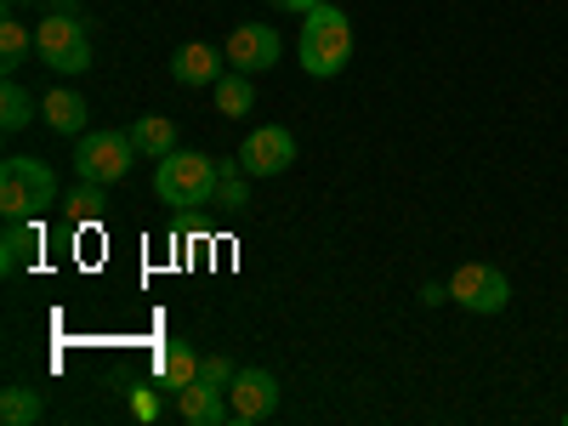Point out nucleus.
Listing matches in <instances>:
<instances>
[{
    "label": "nucleus",
    "instance_id": "obj_1",
    "mask_svg": "<svg viewBox=\"0 0 568 426\" xmlns=\"http://www.w3.org/2000/svg\"><path fill=\"white\" fill-rule=\"evenodd\" d=\"M302 69L313 80H336L347 63H353V18L342 7H329V0H318V7L302 18Z\"/></svg>",
    "mask_w": 568,
    "mask_h": 426
},
{
    "label": "nucleus",
    "instance_id": "obj_2",
    "mask_svg": "<svg viewBox=\"0 0 568 426\" xmlns=\"http://www.w3.org/2000/svg\"><path fill=\"white\" fill-rule=\"evenodd\" d=\"M58 200V176L45 160H29V154H12L0 160V216H40L45 205Z\"/></svg>",
    "mask_w": 568,
    "mask_h": 426
},
{
    "label": "nucleus",
    "instance_id": "obj_3",
    "mask_svg": "<svg viewBox=\"0 0 568 426\" xmlns=\"http://www.w3.org/2000/svg\"><path fill=\"white\" fill-rule=\"evenodd\" d=\"M216 160L211 154H187V149H176V154H165L160 165H154V194L176 211V205H211L216 200Z\"/></svg>",
    "mask_w": 568,
    "mask_h": 426
},
{
    "label": "nucleus",
    "instance_id": "obj_4",
    "mask_svg": "<svg viewBox=\"0 0 568 426\" xmlns=\"http://www.w3.org/2000/svg\"><path fill=\"white\" fill-rule=\"evenodd\" d=\"M34 45H40V63L52 74H85L91 69V40H85L80 12H45L34 23Z\"/></svg>",
    "mask_w": 568,
    "mask_h": 426
},
{
    "label": "nucleus",
    "instance_id": "obj_5",
    "mask_svg": "<svg viewBox=\"0 0 568 426\" xmlns=\"http://www.w3.org/2000/svg\"><path fill=\"white\" fill-rule=\"evenodd\" d=\"M131 160H136L131 131H85V136H80V149H74V176H80V182H103V187H114V182H125Z\"/></svg>",
    "mask_w": 568,
    "mask_h": 426
},
{
    "label": "nucleus",
    "instance_id": "obj_6",
    "mask_svg": "<svg viewBox=\"0 0 568 426\" xmlns=\"http://www.w3.org/2000/svg\"><path fill=\"white\" fill-rule=\"evenodd\" d=\"M449 302L466 307V313H478V318L506 313V302H511V278H506L500 267H489V262H460V267L449 273Z\"/></svg>",
    "mask_w": 568,
    "mask_h": 426
},
{
    "label": "nucleus",
    "instance_id": "obj_7",
    "mask_svg": "<svg viewBox=\"0 0 568 426\" xmlns=\"http://www.w3.org/2000/svg\"><path fill=\"white\" fill-rule=\"evenodd\" d=\"M222 58H227V69H240V74H267V69L284 58V40H278V29H267V23H240V29L227 34Z\"/></svg>",
    "mask_w": 568,
    "mask_h": 426
},
{
    "label": "nucleus",
    "instance_id": "obj_8",
    "mask_svg": "<svg viewBox=\"0 0 568 426\" xmlns=\"http://www.w3.org/2000/svg\"><path fill=\"white\" fill-rule=\"evenodd\" d=\"M240 165L245 176H284L296 165V136L284 131V125H262L240 142Z\"/></svg>",
    "mask_w": 568,
    "mask_h": 426
},
{
    "label": "nucleus",
    "instance_id": "obj_9",
    "mask_svg": "<svg viewBox=\"0 0 568 426\" xmlns=\"http://www.w3.org/2000/svg\"><path fill=\"white\" fill-rule=\"evenodd\" d=\"M227 409H233V420H267L278 409V382L267 369H240L227 387Z\"/></svg>",
    "mask_w": 568,
    "mask_h": 426
},
{
    "label": "nucleus",
    "instance_id": "obj_10",
    "mask_svg": "<svg viewBox=\"0 0 568 426\" xmlns=\"http://www.w3.org/2000/svg\"><path fill=\"white\" fill-rule=\"evenodd\" d=\"M222 63L227 58H216V45L187 40V45H176V58H171V80L187 85V91H200V85H216L222 80Z\"/></svg>",
    "mask_w": 568,
    "mask_h": 426
},
{
    "label": "nucleus",
    "instance_id": "obj_11",
    "mask_svg": "<svg viewBox=\"0 0 568 426\" xmlns=\"http://www.w3.org/2000/svg\"><path fill=\"white\" fill-rule=\"evenodd\" d=\"M176 415H182L187 426H222V420H233L227 393L211 387V382H187V387L176 393Z\"/></svg>",
    "mask_w": 568,
    "mask_h": 426
},
{
    "label": "nucleus",
    "instance_id": "obj_12",
    "mask_svg": "<svg viewBox=\"0 0 568 426\" xmlns=\"http://www.w3.org/2000/svg\"><path fill=\"white\" fill-rule=\"evenodd\" d=\"M40 120L45 125H52L58 136H85V120H91V109H85V98H80V91H69V85H52V91H45V98H40Z\"/></svg>",
    "mask_w": 568,
    "mask_h": 426
},
{
    "label": "nucleus",
    "instance_id": "obj_13",
    "mask_svg": "<svg viewBox=\"0 0 568 426\" xmlns=\"http://www.w3.org/2000/svg\"><path fill=\"white\" fill-rule=\"evenodd\" d=\"M40 256V216H12L7 233H0V273H18Z\"/></svg>",
    "mask_w": 568,
    "mask_h": 426
},
{
    "label": "nucleus",
    "instance_id": "obj_14",
    "mask_svg": "<svg viewBox=\"0 0 568 426\" xmlns=\"http://www.w3.org/2000/svg\"><path fill=\"white\" fill-rule=\"evenodd\" d=\"M187 382H200V353L187 347V342H171L154 353V387H165L171 398L187 387Z\"/></svg>",
    "mask_w": 568,
    "mask_h": 426
},
{
    "label": "nucleus",
    "instance_id": "obj_15",
    "mask_svg": "<svg viewBox=\"0 0 568 426\" xmlns=\"http://www.w3.org/2000/svg\"><path fill=\"white\" fill-rule=\"evenodd\" d=\"M256 74H240V69H227L222 80H216V114H227V120H245L251 109H256V85H251Z\"/></svg>",
    "mask_w": 568,
    "mask_h": 426
},
{
    "label": "nucleus",
    "instance_id": "obj_16",
    "mask_svg": "<svg viewBox=\"0 0 568 426\" xmlns=\"http://www.w3.org/2000/svg\"><path fill=\"white\" fill-rule=\"evenodd\" d=\"M131 142H136V154L165 160V154H176V125L160 120V114H142V120L131 125Z\"/></svg>",
    "mask_w": 568,
    "mask_h": 426
},
{
    "label": "nucleus",
    "instance_id": "obj_17",
    "mask_svg": "<svg viewBox=\"0 0 568 426\" xmlns=\"http://www.w3.org/2000/svg\"><path fill=\"white\" fill-rule=\"evenodd\" d=\"M29 52H40V45H34V34H29L18 18H7V23H0V69H7V74H18V69L29 63Z\"/></svg>",
    "mask_w": 568,
    "mask_h": 426
},
{
    "label": "nucleus",
    "instance_id": "obj_18",
    "mask_svg": "<svg viewBox=\"0 0 568 426\" xmlns=\"http://www.w3.org/2000/svg\"><path fill=\"white\" fill-rule=\"evenodd\" d=\"M40 415H45V398L34 387H7L0 393V420L7 426H34Z\"/></svg>",
    "mask_w": 568,
    "mask_h": 426
},
{
    "label": "nucleus",
    "instance_id": "obj_19",
    "mask_svg": "<svg viewBox=\"0 0 568 426\" xmlns=\"http://www.w3.org/2000/svg\"><path fill=\"white\" fill-rule=\"evenodd\" d=\"M216 205H227V211H245L251 205V182H245V165L240 160H216Z\"/></svg>",
    "mask_w": 568,
    "mask_h": 426
},
{
    "label": "nucleus",
    "instance_id": "obj_20",
    "mask_svg": "<svg viewBox=\"0 0 568 426\" xmlns=\"http://www.w3.org/2000/svg\"><path fill=\"white\" fill-rule=\"evenodd\" d=\"M29 120H34V98L7 74V85H0V131H23Z\"/></svg>",
    "mask_w": 568,
    "mask_h": 426
},
{
    "label": "nucleus",
    "instance_id": "obj_21",
    "mask_svg": "<svg viewBox=\"0 0 568 426\" xmlns=\"http://www.w3.org/2000/svg\"><path fill=\"white\" fill-rule=\"evenodd\" d=\"M63 216L80 222H98L103 216V182H74V194H63Z\"/></svg>",
    "mask_w": 568,
    "mask_h": 426
},
{
    "label": "nucleus",
    "instance_id": "obj_22",
    "mask_svg": "<svg viewBox=\"0 0 568 426\" xmlns=\"http://www.w3.org/2000/svg\"><path fill=\"white\" fill-rule=\"evenodd\" d=\"M233 375H240V364H233L227 353H211V358H200V382H211V387H233Z\"/></svg>",
    "mask_w": 568,
    "mask_h": 426
},
{
    "label": "nucleus",
    "instance_id": "obj_23",
    "mask_svg": "<svg viewBox=\"0 0 568 426\" xmlns=\"http://www.w3.org/2000/svg\"><path fill=\"white\" fill-rule=\"evenodd\" d=\"M160 393H165V387H131V415H136V420H160V409H165Z\"/></svg>",
    "mask_w": 568,
    "mask_h": 426
},
{
    "label": "nucleus",
    "instance_id": "obj_24",
    "mask_svg": "<svg viewBox=\"0 0 568 426\" xmlns=\"http://www.w3.org/2000/svg\"><path fill=\"white\" fill-rule=\"evenodd\" d=\"M171 233H211V222H205V211H200V205H176Z\"/></svg>",
    "mask_w": 568,
    "mask_h": 426
},
{
    "label": "nucleus",
    "instance_id": "obj_25",
    "mask_svg": "<svg viewBox=\"0 0 568 426\" xmlns=\"http://www.w3.org/2000/svg\"><path fill=\"white\" fill-rule=\"evenodd\" d=\"M267 7H278V12H296V18H307L318 0H267Z\"/></svg>",
    "mask_w": 568,
    "mask_h": 426
},
{
    "label": "nucleus",
    "instance_id": "obj_26",
    "mask_svg": "<svg viewBox=\"0 0 568 426\" xmlns=\"http://www.w3.org/2000/svg\"><path fill=\"white\" fill-rule=\"evenodd\" d=\"M420 302H426V307H438V302H449V284H420Z\"/></svg>",
    "mask_w": 568,
    "mask_h": 426
},
{
    "label": "nucleus",
    "instance_id": "obj_27",
    "mask_svg": "<svg viewBox=\"0 0 568 426\" xmlns=\"http://www.w3.org/2000/svg\"><path fill=\"white\" fill-rule=\"evenodd\" d=\"M7 7H23V0H7Z\"/></svg>",
    "mask_w": 568,
    "mask_h": 426
},
{
    "label": "nucleus",
    "instance_id": "obj_28",
    "mask_svg": "<svg viewBox=\"0 0 568 426\" xmlns=\"http://www.w3.org/2000/svg\"><path fill=\"white\" fill-rule=\"evenodd\" d=\"M562 420H568V409H562Z\"/></svg>",
    "mask_w": 568,
    "mask_h": 426
}]
</instances>
